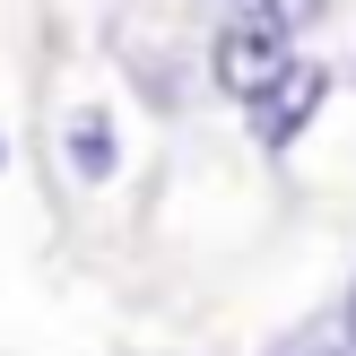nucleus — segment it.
<instances>
[{
	"label": "nucleus",
	"mask_w": 356,
	"mask_h": 356,
	"mask_svg": "<svg viewBox=\"0 0 356 356\" xmlns=\"http://www.w3.org/2000/svg\"><path fill=\"white\" fill-rule=\"evenodd\" d=\"M252 17H261V26H278V35L296 44L305 26H322V17H330V0H252Z\"/></svg>",
	"instance_id": "7ed1b4c3"
},
{
	"label": "nucleus",
	"mask_w": 356,
	"mask_h": 356,
	"mask_svg": "<svg viewBox=\"0 0 356 356\" xmlns=\"http://www.w3.org/2000/svg\"><path fill=\"white\" fill-rule=\"evenodd\" d=\"M322 96H330V70L322 61H287L252 104H243V113H252V139L261 148H296V131L322 113Z\"/></svg>",
	"instance_id": "f257e3e1"
},
{
	"label": "nucleus",
	"mask_w": 356,
	"mask_h": 356,
	"mask_svg": "<svg viewBox=\"0 0 356 356\" xmlns=\"http://www.w3.org/2000/svg\"><path fill=\"white\" fill-rule=\"evenodd\" d=\"M348 356H356V296H348Z\"/></svg>",
	"instance_id": "39448f33"
},
{
	"label": "nucleus",
	"mask_w": 356,
	"mask_h": 356,
	"mask_svg": "<svg viewBox=\"0 0 356 356\" xmlns=\"http://www.w3.org/2000/svg\"><path fill=\"white\" fill-rule=\"evenodd\" d=\"M70 148H79V174H104V165H113V131H104V113H79Z\"/></svg>",
	"instance_id": "20e7f679"
},
{
	"label": "nucleus",
	"mask_w": 356,
	"mask_h": 356,
	"mask_svg": "<svg viewBox=\"0 0 356 356\" xmlns=\"http://www.w3.org/2000/svg\"><path fill=\"white\" fill-rule=\"evenodd\" d=\"M209 70H218V87H226L235 104H252L261 87L287 70V35L261 26V17H235V26L218 35V52H209Z\"/></svg>",
	"instance_id": "f03ea898"
}]
</instances>
